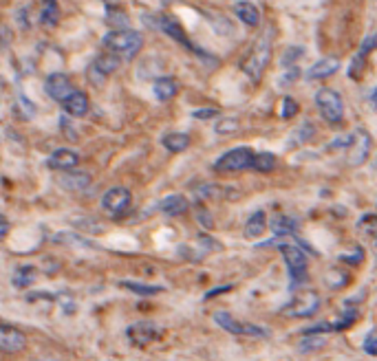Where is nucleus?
I'll return each mask as SVG.
<instances>
[{"instance_id": "obj_42", "label": "nucleus", "mask_w": 377, "mask_h": 361, "mask_svg": "<svg viewBox=\"0 0 377 361\" xmlns=\"http://www.w3.org/2000/svg\"><path fill=\"white\" fill-rule=\"evenodd\" d=\"M192 117L194 119H214V117H218V108H201V111H194Z\"/></svg>"}, {"instance_id": "obj_38", "label": "nucleus", "mask_w": 377, "mask_h": 361, "mask_svg": "<svg viewBox=\"0 0 377 361\" xmlns=\"http://www.w3.org/2000/svg\"><path fill=\"white\" fill-rule=\"evenodd\" d=\"M298 102L296 100H291V98H285L283 100V111H281V115H283V119H291L294 115H298Z\"/></svg>"}, {"instance_id": "obj_10", "label": "nucleus", "mask_w": 377, "mask_h": 361, "mask_svg": "<svg viewBox=\"0 0 377 361\" xmlns=\"http://www.w3.org/2000/svg\"><path fill=\"white\" fill-rule=\"evenodd\" d=\"M148 22H150V20H148ZM150 25H152L155 29H159V31L168 33L170 38H173L175 42H179V44H184L186 49H190V51H194V53H201V51L197 49V46H194V44L188 40V33L184 31V27H181L175 18H170V16L161 14V16H155V22H150Z\"/></svg>"}, {"instance_id": "obj_30", "label": "nucleus", "mask_w": 377, "mask_h": 361, "mask_svg": "<svg viewBox=\"0 0 377 361\" xmlns=\"http://www.w3.org/2000/svg\"><path fill=\"white\" fill-rule=\"evenodd\" d=\"M58 16H60V11H58V5H55V0H46V5L42 9V14H40V25L42 27H55L58 25Z\"/></svg>"}, {"instance_id": "obj_21", "label": "nucleus", "mask_w": 377, "mask_h": 361, "mask_svg": "<svg viewBox=\"0 0 377 361\" xmlns=\"http://www.w3.org/2000/svg\"><path fill=\"white\" fill-rule=\"evenodd\" d=\"M192 192H194V198L205 201V198H229V194H232L234 189L221 187L216 183H203V185H194Z\"/></svg>"}, {"instance_id": "obj_23", "label": "nucleus", "mask_w": 377, "mask_h": 361, "mask_svg": "<svg viewBox=\"0 0 377 361\" xmlns=\"http://www.w3.org/2000/svg\"><path fill=\"white\" fill-rule=\"evenodd\" d=\"M35 278H38L35 267H31V264H20V267L14 271V275H11V284L16 288H27L35 282Z\"/></svg>"}, {"instance_id": "obj_11", "label": "nucleus", "mask_w": 377, "mask_h": 361, "mask_svg": "<svg viewBox=\"0 0 377 361\" xmlns=\"http://www.w3.org/2000/svg\"><path fill=\"white\" fill-rule=\"evenodd\" d=\"M371 135L364 128H358L353 132V137H351V143H349V163L351 165H362L364 161L369 159L371 154Z\"/></svg>"}, {"instance_id": "obj_43", "label": "nucleus", "mask_w": 377, "mask_h": 361, "mask_svg": "<svg viewBox=\"0 0 377 361\" xmlns=\"http://www.w3.org/2000/svg\"><path fill=\"white\" fill-rule=\"evenodd\" d=\"M60 126H62L67 139H73V141L78 139V135H76V132H73V128H69V119H67V117H62V122H60Z\"/></svg>"}, {"instance_id": "obj_33", "label": "nucleus", "mask_w": 377, "mask_h": 361, "mask_svg": "<svg viewBox=\"0 0 377 361\" xmlns=\"http://www.w3.org/2000/svg\"><path fill=\"white\" fill-rule=\"evenodd\" d=\"M55 243H67V245H78V247H95L91 240L87 238H80L78 234H71V232H62V234H55L53 236Z\"/></svg>"}, {"instance_id": "obj_27", "label": "nucleus", "mask_w": 377, "mask_h": 361, "mask_svg": "<svg viewBox=\"0 0 377 361\" xmlns=\"http://www.w3.org/2000/svg\"><path fill=\"white\" fill-rule=\"evenodd\" d=\"M119 286L128 288V291L137 293L141 297H150V295H159L164 291V286H157V284H143V282H132V280H124L119 282Z\"/></svg>"}, {"instance_id": "obj_20", "label": "nucleus", "mask_w": 377, "mask_h": 361, "mask_svg": "<svg viewBox=\"0 0 377 361\" xmlns=\"http://www.w3.org/2000/svg\"><path fill=\"white\" fill-rule=\"evenodd\" d=\"M234 11H236V16H238V20L243 22V25H247V27H258L261 25V11L254 3L240 0V3H236Z\"/></svg>"}, {"instance_id": "obj_1", "label": "nucleus", "mask_w": 377, "mask_h": 361, "mask_svg": "<svg viewBox=\"0 0 377 361\" xmlns=\"http://www.w3.org/2000/svg\"><path fill=\"white\" fill-rule=\"evenodd\" d=\"M272 53H274V27L270 25L258 35V40L254 42L252 51L247 53V57L243 59V64H240L243 73H245L254 84L261 82L265 68L272 59Z\"/></svg>"}, {"instance_id": "obj_35", "label": "nucleus", "mask_w": 377, "mask_h": 361, "mask_svg": "<svg viewBox=\"0 0 377 361\" xmlns=\"http://www.w3.org/2000/svg\"><path fill=\"white\" fill-rule=\"evenodd\" d=\"M214 130H216V135H229V132H236L238 130V119L225 117V119H221V122L214 126Z\"/></svg>"}, {"instance_id": "obj_6", "label": "nucleus", "mask_w": 377, "mask_h": 361, "mask_svg": "<svg viewBox=\"0 0 377 361\" xmlns=\"http://www.w3.org/2000/svg\"><path fill=\"white\" fill-rule=\"evenodd\" d=\"M214 322L221 326L223 331L232 333V335H243V337H256V340H267L270 337V331L256 326V324H247V322H240L236 317H232L229 313L225 311H218L214 313Z\"/></svg>"}, {"instance_id": "obj_44", "label": "nucleus", "mask_w": 377, "mask_h": 361, "mask_svg": "<svg viewBox=\"0 0 377 361\" xmlns=\"http://www.w3.org/2000/svg\"><path fill=\"white\" fill-rule=\"evenodd\" d=\"M197 216H199V221L203 223V227H212V225H214V221L210 219L208 212H205L203 207H199V214H197Z\"/></svg>"}, {"instance_id": "obj_28", "label": "nucleus", "mask_w": 377, "mask_h": 361, "mask_svg": "<svg viewBox=\"0 0 377 361\" xmlns=\"http://www.w3.org/2000/svg\"><path fill=\"white\" fill-rule=\"evenodd\" d=\"M117 66H119V57L115 53H111V55H100L93 62V73L108 75V73H113V71H117Z\"/></svg>"}, {"instance_id": "obj_39", "label": "nucleus", "mask_w": 377, "mask_h": 361, "mask_svg": "<svg viewBox=\"0 0 377 361\" xmlns=\"http://www.w3.org/2000/svg\"><path fill=\"white\" fill-rule=\"evenodd\" d=\"M358 227L362 232H377V216H364V219L358 223Z\"/></svg>"}, {"instance_id": "obj_41", "label": "nucleus", "mask_w": 377, "mask_h": 361, "mask_svg": "<svg viewBox=\"0 0 377 361\" xmlns=\"http://www.w3.org/2000/svg\"><path fill=\"white\" fill-rule=\"evenodd\" d=\"M364 260V251L358 247L356 249V254H342L340 256V262H347V264H360Z\"/></svg>"}, {"instance_id": "obj_4", "label": "nucleus", "mask_w": 377, "mask_h": 361, "mask_svg": "<svg viewBox=\"0 0 377 361\" xmlns=\"http://www.w3.org/2000/svg\"><path fill=\"white\" fill-rule=\"evenodd\" d=\"M315 104H318V111L326 124H340L344 119V100L342 95L333 89H320L315 93Z\"/></svg>"}, {"instance_id": "obj_36", "label": "nucleus", "mask_w": 377, "mask_h": 361, "mask_svg": "<svg viewBox=\"0 0 377 361\" xmlns=\"http://www.w3.org/2000/svg\"><path fill=\"white\" fill-rule=\"evenodd\" d=\"M311 135H313V126L307 122V124H302V130L294 132V137L289 139V143H291V146H298V143H305Z\"/></svg>"}, {"instance_id": "obj_47", "label": "nucleus", "mask_w": 377, "mask_h": 361, "mask_svg": "<svg viewBox=\"0 0 377 361\" xmlns=\"http://www.w3.org/2000/svg\"><path fill=\"white\" fill-rule=\"evenodd\" d=\"M371 104H373V106L377 108V89H375V91L371 93Z\"/></svg>"}, {"instance_id": "obj_22", "label": "nucleus", "mask_w": 377, "mask_h": 361, "mask_svg": "<svg viewBox=\"0 0 377 361\" xmlns=\"http://www.w3.org/2000/svg\"><path fill=\"white\" fill-rule=\"evenodd\" d=\"M64 106V111H67V115H71V117H84L89 113V98L84 95L82 91H76L71 95V98L62 104Z\"/></svg>"}, {"instance_id": "obj_8", "label": "nucleus", "mask_w": 377, "mask_h": 361, "mask_svg": "<svg viewBox=\"0 0 377 361\" xmlns=\"http://www.w3.org/2000/svg\"><path fill=\"white\" fill-rule=\"evenodd\" d=\"M159 335H161V328L157 326L155 322H148V320L135 322V324H130V326L126 328V340L132 346H137V348L150 346L155 340H159Z\"/></svg>"}, {"instance_id": "obj_24", "label": "nucleus", "mask_w": 377, "mask_h": 361, "mask_svg": "<svg viewBox=\"0 0 377 361\" xmlns=\"http://www.w3.org/2000/svg\"><path fill=\"white\" fill-rule=\"evenodd\" d=\"M179 84L173 77H159L155 82V98L159 102H170L177 95Z\"/></svg>"}, {"instance_id": "obj_12", "label": "nucleus", "mask_w": 377, "mask_h": 361, "mask_svg": "<svg viewBox=\"0 0 377 361\" xmlns=\"http://www.w3.org/2000/svg\"><path fill=\"white\" fill-rule=\"evenodd\" d=\"M44 91H46L49 98H51L53 102H58V104H64L71 95L76 93L71 80L64 73H51V75H49L46 82H44Z\"/></svg>"}, {"instance_id": "obj_16", "label": "nucleus", "mask_w": 377, "mask_h": 361, "mask_svg": "<svg viewBox=\"0 0 377 361\" xmlns=\"http://www.w3.org/2000/svg\"><path fill=\"white\" fill-rule=\"evenodd\" d=\"M340 68V59L337 57H322L318 59L309 71H307V80L315 82V80H326L331 77L335 71Z\"/></svg>"}, {"instance_id": "obj_25", "label": "nucleus", "mask_w": 377, "mask_h": 361, "mask_svg": "<svg viewBox=\"0 0 377 361\" xmlns=\"http://www.w3.org/2000/svg\"><path fill=\"white\" fill-rule=\"evenodd\" d=\"M164 148L170 150V152H186L190 148V137L186 135V132H170V135H166L161 139Z\"/></svg>"}, {"instance_id": "obj_46", "label": "nucleus", "mask_w": 377, "mask_h": 361, "mask_svg": "<svg viewBox=\"0 0 377 361\" xmlns=\"http://www.w3.org/2000/svg\"><path fill=\"white\" fill-rule=\"evenodd\" d=\"M7 232H9V221H7V219H3V232H0V236L5 238V236H7Z\"/></svg>"}, {"instance_id": "obj_45", "label": "nucleus", "mask_w": 377, "mask_h": 361, "mask_svg": "<svg viewBox=\"0 0 377 361\" xmlns=\"http://www.w3.org/2000/svg\"><path fill=\"white\" fill-rule=\"evenodd\" d=\"M229 288H232V286H218V288H212V291H208V293H205V297H214V295H218V293H227L229 291Z\"/></svg>"}, {"instance_id": "obj_13", "label": "nucleus", "mask_w": 377, "mask_h": 361, "mask_svg": "<svg viewBox=\"0 0 377 361\" xmlns=\"http://www.w3.org/2000/svg\"><path fill=\"white\" fill-rule=\"evenodd\" d=\"M27 346V335H24L18 326H11V324H3L0 326V348L7 353V355H16L20 351H24Z\"/></svg>"}, {"instance_id": "obj_37", "label": "nucleus", "mask_w": 377, "mask_h": 361, "mask_svg": "<svg viewBox=\"0 0 377 361\" xmlns=\"http://www.w3.org/2000/svg\"><path fill=\"white\" fill-rule=\"evenodd\" d=\"M362 348H364V353H367V355L377 357V331H375V328L367 333V337H364Z\"/></svg>"}, {"instance_id": "obj_7", "label": "nucleus", "mask_w": 377, "mask_h": 361, "mask_svg": "<svg viewBox=\"0 0 377 361\" xmlns=\"http://www.w3.org/2000/svg\"><path fill=\"white\" fill-rule=\"evenodd\" d=\"M254 154L249 148H234L225 154H221L218 159L214 161V172H240L245 170V167H252V161H254Z\"/></svg>"}, {"instance_id": "obj_19", "label": "nucleus", "mask_w": 377, "mask_h": 361, "mask_svg": "<svg viewBox=\"0 0 377 361\" xmlns=\"http://www.w3.org/2000/svg\"><path fill=\"white\" fill-rule=\"evenodd\" d=\"M270 227H272L274 236H278V238H281V236L287 238V236H294V234L298 232L300 223H298L296 219H291V216H287V214H278V216H274V219H272Z\"/></svg>"}, {"instance_id": "obj_15", "label": "nucleus", "mask_w": 377, "mask_h": 361, "mask_svg": "<svg viewBox=\"0 0 377 361\" xmlns=\"http://www.w3.org/2000/svg\"><path fill=\"white\" fill-rule=\"evenodd\" d=\"M80 163V154L76 150H69V148H62V150H55L51 156H49L46 165L51 167V170H62V172H69L73 170Z\"/></svg>"}, {"instance_id": "obj_17", "label": "nucleus", "mask_w": 377, "mask_h": 361, "mask_svg": "<svg viewBox=\"0 0 377 361\" xmlns=\"http://www.w3.org/2000/svg\"><path fill=\"white\" fill-rule=\"evenodd\" d=\"M190 207V203L186 201V196H181V194H170L166 196L164 201H159L155 205V210H159L161 214L166 216H179V214H186Z\"/></svg>"}, {"instance_id": "obj_5", "label": "nucleus", "mask_w": 377, "mask_h": 361, "mask_svg": "<svg viewBox=\"0 0 377 361\" xmlns=\"http://www.w3.org/2000/svg\"><path fill=\"white\" fill-rule=\"evenodd\" d=\"M318 308H320V295L307 288V291H300L291 297L281 308V313L287 317H311L318 313Z\"/></svg>"}, {"instance_id": "obj_31", "label": "nucleus", "mask_w": 377, "mask_h": 361, "mask_svg": "<svg viewBox=\"0 0 377 361\" xmlns=\"http://www.w3.org/2000/svg\"><path fill=\"white\" fill-rule=\"evenodd\" d=\"M106 22H108V25H113L115 29H126L128 27V16H126V11H121L117 7H108L106 9Z\"/></svg>"}, {"instance_id": "obj_26", "label": "nucleus", "mask_w": 377, "mask_h": 361, "mask_svg": "<svg viewBox=\"0 0 377 361\" xmlns=\"http://www.w3.org/2000/svg\"><path fill=\"white\" fill-rule=\"evenodd\" d=\"M265 225H267V214L263 210L254 212L247 219V223H245V236L247 238H258L265 232Z\"/></svg>"}, {"instance_id": "obj_40", "label": "nucleus", "mask_w": 377, "mask_h": 361, "mask_svg": "<svg viewBox=\"0 0 377 361\" xmlns=\"http://www.w3.org/2000/svg\"><path fill=\"white\" fill-rule=\"evenodd\" d=\"M302 53H305V49H300V46H291V49H289V51L285 53V57H283V64H285V66L294 64Z\"/></svg>"}, {"instance_id": "obj_18", "label": "nucleus", "mask_w": 377, "mask_h": 361, "mask_svg": "<svg viewBox=\"0 0 377 361\" xmlns=\"http://www.w3.org/2000/svg\"><path fill=\"white\" fill-rule=\"evenodd\" d=\"M60 187H64L67 192H84L89 185H91V176L84 174V172H64L62 176L58 178Z\"/></svg>"}, {"instance_id": "obj_29", "label": "nucleus", "mask_w": 377, "mask_h": 361, "mask_svg": "<svg viewBox=\"0 0 377 361\" xmlns=\"http://www.w3.org/2000/svg\"><path fill=\"white\" fill-rule=\"evenodd\" d=\"M274 167H276V156L272 152H261L252 161V170L256 172H272Z\"/></svg>"}, {"instance_id": "obj_34", "label": "nucleus", "mask_w": 377, "mask_h": 361, "mask_svg": "<svg viewBox=\"0 0 377 361\" xmlns=\"http://www.w3.org/2000/svg\"><path fill=\"white\" fill-rule=\"evenodd\" d=\"M326 344L324 337H318V335H305V340L300 342V351L302 353H313V351H318V348H322Z\"/></svg>"}, {"instance_id": "obj_9", "label": "nucleus", "mask_w": 377, "mask_h": 361, "mask_svg": "<svg viewBox=\"0 0 377 361\" xmlns=\"http://www.w3.org/2000/svg\"><path fill=\"white\" fill-rule=\"evenodd\" d=\"M130 203H132V194L126 187H111L102 196V207L108 216H113V219L124 216L130 210Z\"/></svg>"}, {"instance_id": "obj_2", "label": "nucleus", "mask_w": 377, "mask_h": 361, "mask_svg": "<svg viewBox=\"0 0 377 361\" xmlns=\"http://www.w3.org/2000/svg\"><path fill=\"white\" fill-rule=\"evenodd\" d=\"M104 49L108 53H115V55H124L126 59H132L143 46V38L141 33L132 31V29H115L111 33L104 35Z\"/></svg>"}, {"instance_id": "obj_48", "label": "nucleus", "mask_w": 377, "mask_h": 361, "mask_svg": "<svg viewBox=\"0 0 377 361\" xmlns=\"http://www.w3.org/2000/svg\"><path fill=\"white\" fill-rule=\"evenodd\" d=\"M159 3H164V5H173V3H177V0H159Z\"/></svg>"}, {"instance_id": "obj_14", "label": "nucleus", "mask_w": 377, "mask_h": 361, "mask_svg": "<svg viewBox=\"0 0 377 361\" xmlns=\"http://www.w3.org/2000/svg\"><path fill=\"white\" fill-rule=\"evenodd\" d=\"M375 44H377V33L369 35V38L362 42L360 51L356 53L353 62H351V66H349V77H351V80H360V77H362V73H364V71H367V59H369V51H373V46H375Z\"/></svg>"}, {"instance_id": "obj_32", "label": "nucleus", "mask_w": 377, "mask_h": 361, "mask_svg": "<svg viewBox=\"0 0 377 361\" xmlns=\"http://www.w3.org/2000/svg\"><path fill=\"white\" fill-rule=\"evenodd\" d=\"M351 280V275L347 271H340V269H331L329 273H326V286L329 288H344Z\"/></svg>"}, {"instance_id": "obj_3", "label": "nucleus", "mask_w": 377, "mask_h": 361, "mask_svg": "<svg viewBox=\"0 0 377 361\" xmlns=\"http://www.w3.org/2000/svg\"><path fill=\"white\" fill-rule=\"evenodd\" d=\"M278 249H281V254L285 258L289 278H291V288L305 284L309 280V262H307L305 249H300L298 245L285 243V240H283L281 245H278Z\"/></svg>"}]
</instances>
